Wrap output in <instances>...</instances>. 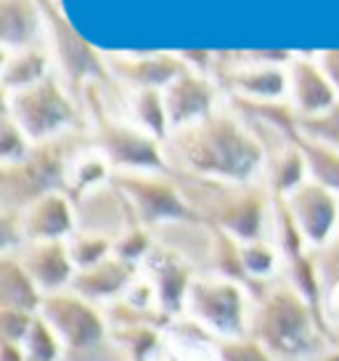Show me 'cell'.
Returning <instances> with one entry per match:
<instances>
[{"instance_id": "1", "label": "cell", "mask_w": 339, "mask_h": 361, "mask_svg": "<svg viewBox=\"0 0 339 361\" xmlns=\"http://www.w3.org/2000/svg\"><path fill=\"white\" fill-rule=\"evenodd\" d=\"M252 293L255 308L249 335L279 361H318L331 350L321 308L283 276L252 287Z\"/></svg>"}, {"instance_id": "2", "label": "cell", "mask_w": 339, "mask_h": 361, "mask_svg": "<svg viewBox=\"0 0 339 361\" xmlns=\"http://www.w3.org/2000/svg\"><path fill=\"white\" fill-rule=\"evenodd\" d=\"M40 314L56 329L67 356L64 361H127L112 340V322L103 305L75 290L48 295Z\"/></svg>"}, {"instance_id": "3", "label": "cell", "mask_w": 339, "mask_h": 361, "mask_svg": "<svg viewBox=\"0 0 339 361\" xmlns=\"http://www.w3.org/2000/svg\"><path fill=\"white\" fill-rule=\"evenodd\" d=\"M252 308L255 293L247 282L217 274H199L191 284L183 316L202 327L212 340H228L249 335Z\"/></svg>"}, {"instance_id": "4", "label": "cell", "mask_w": 339, "mask_h": 361, "mask_svg": "<svg viewBox=\"0 0 339 361\" xmlns=\"http://www.w3.org/2000/svg\"><path fill=\"white\" fill-rule=\"evenodd\" d=\"M143 274L157 290L162 314L167 316L170 322L181 319L186 314V300H188L191 284L199 276V271L193 269L188 260H183L181 255H175V252L165 250L162 245H157L154 252L143 263Z\"/></svg>"}, {"instance_id": "5", "label": "cell", "mask_w": 339, "mask_h": 361, "mask_svg": "<svg viewBox=\"0 0 339 361\" xmlns=\"http://www.w3.org/2000/svg\"><path fill=\"white\" fill-rule=\"evenodd\" d=\"M294 226L313 252H324L339 237V207L334 194L321 186L294 192Z\"/></svg>"}, {"instance_id": "6", "label": "cell", "mask_w": 339, "mask_h": 361, "mask_svg": "<svg viewBox=\"0 0 339 361\" xmlns=\"http://www.w3.org/2000/svg\"><path fill=\"white\" fill-rule=\"evenodd\" d=\"M30 271L43 295H56L72 290L77 279V266L69 252V242H27L19 252H13Z\"/></svg>"}, {"instance_id": "7", "label": "cell", "mask_w": 339, "mask_h": 361, "mask_svg": "<svg viewBox=\"0 0 339 361\" xmlns=\"http://www.w3.org/2000/svg\"><path fill=\"white\" fill-rule=\"evenodd\" d=\"M141 274H143V266L130 263L114 252L106 260H101L98 266L77 271V279L72 284V290L93 300V303L109 308V305L120 303L124 295L133 290V284L138 282Z\"/></svg>"}, {"instance_id": "8", "label": "cell", "mask_w": 339, "mask_h": 361, "mask_svg": "<svg viewBox=\"0 0 339 361\" xmlns=\"http://www.w3.org/2000/svg\"><path fill=\"white\" fill-rule=\"evenodd\" d=\"M46 295L16 255H3L0 263V308H19L40 314Z\"/></svg>"}, {"instance_id": "9", "label": "cell", "mask_w": 339, "mask_h": 361, "mask_svg": "<svg viewBox=\"0 0 339 361\" xmlns=\"http://www.w3.org/2000/svg\"><path fill=\"white\" fill-rule=\"evenodd\" d=\"M22 231L27 242H67L72 234V213L67 202L48 200L30 207L22 215Z\"/></svg>"}, {"instance_id": "10", "label": "cell", "mask_w": 339, "mask_h": 361, "mask_svg": "<svg viewBox=\"0 0 339 361\" xmlns=\"http://www.w3.org/2000/svg\"><path fill=\"white\" fill-rule=\"evenodd\" d=\"M22 348L27 361H64V356H67V348L58 338V332L48 324V319L43 314L37 316L30 335L24 338Z\"/></svg>"}, {"instance_id": "11", "label": "cell", "mask_w": 339, "mask_h": 361, "mask_svg": "<svg viewBox=\"0 0 339 361\" xmlns=\"http://www.w3.org/2000/svg\"><path fill=\"white\" fill-rule=\"evenodd\" d=\"M67 242L77 271L98 266L101 260L114 255V245H117V239H112L109 234H96V231H79V234H75Z\"/></svg>"}, {"instance_id": "12", "label": "cell", "mask_w": 339, "mask_h": 361, "mask_svg": "<svg viewBox=\"0 0 339 361\" xmlns=\"http://www.w3.org/2000/svg\"><path fill=\"white\" fill-rule=\"evenodd\" d=\"M212 359L215 361H279L271 350L262 345L260 340H255L252 335L215 340V345H212Z\"/></svg>"}, {"instance_id": "13", "label": "cell", "mask_w": 339, "mask_h": 361, "mask_svg": "<svg viewBox=\"0 0 339 361\" xmlns=\"http://www.w3.org/2000/svg\"><path fill=\"white\" fill-rule=\"evenodd\" d=\"M40 314L19 311V308H0V340L3 343H24Z\"/></svg>"}, {"instance_id": "14", "label": "cell", "mask_w": 339, "mask_h": 361, "mask_svg": "<svg viewBox=\"0 0 339 361\" xmlns=\"http://www.w3.org/2000/svg\"><path fill=\"white\" fill-rule=\"evenodd\" d=\"M321 316H324V324H326V332L331 338V348H334V345H339V276L326 284V293L321 300Z\"/></svg>"}, {"instance_id": "15", "label": "cell", "mask_w": 339, "mask_h": 361, "mask_svg": "<svg viewBox=\"0 0 339 361\" xmlns=\"http://www.w3.org/2000/svg\"><path fill=\"white\" fill-rule=\"evenodd\" d=\"M0 361H27L22 343H3L0 340Z\"/></svg>"}, {"instance_id": "16", "label": "cell", "mask_w": 339, "mask_h": 361, "mask_svg": "<svg viewBox=\"0 0 339 361\" xmlns=\"http://www.w3.org/2000/svg\"><path fill=\"white\" fill-rule=\"evenodd\" d=\"M324 359H326V361H339V345H334V348L328 350Z\"/></svg>"}, {"instance_id": "17", "label": "cell", "mask_w": 339, "mask_h": 361, "mask_svg": "<svg viewBox=\"0 0 339 361\" xmlns=\"http://www.w3.org/2000/svg\"><path fill=\"white\" fill-rule=\"evenodd\" d=\"M318 361H326V359H318Z\"/></svg>"}]
</instances>
